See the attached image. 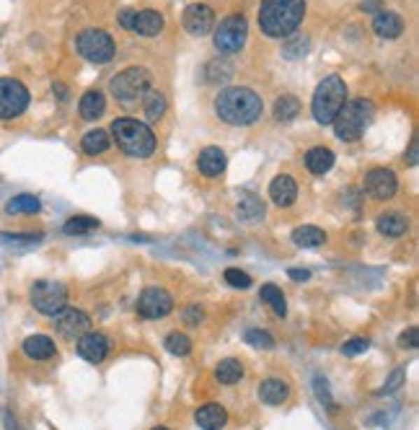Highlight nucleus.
I'll list each match as a JSON object with an SVG mask.
<instances>
[{"label": "nucleus", "mask_w": 419, "mask_h": 430, "mask_svg": "<svg viewBox=\"0 0 419 430\" xmlns=\"http://www.w3.org/2000/svg\"><path fill=\"white\" fill-rule=\"evenodd\" d=\"M262 96L251 88L243 86H231V88H222L220 94L215 96V112L220 117L222 122L228 125H254V122L262 117Z\"/></svg>", "instance_id": "f257e3e1"}, {"label": "nucleus", "mask_w": 419, "mask_h": 430, "mask_svg": "<svg viewBox=\"0 0 419 430\" xmlns=\"http://www.w3.org/2000/svg\"><path fill=\"white\" fill-rule=\"evenodd\" d=\"M306 16V0H262L259 29L272 39L295 34Z\"/></svg>", "instance_id": "f03ea898"}, {"label": "nucleus", "mask_w": 419, "mask_h": 430, "mask_svg": "<svg viewBox=\"0 0 419 430\" xmlns=\"http://www.w3.org/2000/svg\"><path fill=\"white\" fill-rule=\"evenodd\" d=\"M111 135L120 146L122 153L132 158H148L155 153V132L145 122H137L132 117H120L111 122Z\"/></svg>", "instance_id": "7ed1b4c3"}, {"label": "nucleus", "mask_w": 419, "mask_h": 430, "mask_svg": "<svg viewBox=\"0 0 419 430\" xmlns=\"http://www.w3.org/2000/svg\"><path fill=\"white\" fill-rule=\"evenodd\" d=\"M376 117V104L370 99H355V102H347L339 109V114L334 117V132L336 138L344 140V143H355L365 135V130L370 127V122Z\"/></svg>", "instance_id": "20e7f679"}, {"label": "nucleus", "mask_w": 419, "mask_h": 430, "mask_svg": "<svg viewBox=\"0 0 419 430\" xmlns=\"http://www.w3.org/2000/svg\"><path fill=\"white\" fill-rule=\"evenodd\" d=\"M344 104H347V83L339 76H329L318 83L313 102H311V112L318 125H332L334 117L339 114Z\"/></svg>", "instance_id": "39448f33"}, {"label": "nucleus", "mask_w": 419, "mask_h": 430, "mask_svg": "<svg viewBox=\"0 0 419 430\" xmlns=\"http://www.w3.org/2000/svg\"><path fill=\"white\" fill-rule=\"evenodd\" d=\"M109 91L117 102H135L140 96H145V91H150V73L145 68H137V65L125 68L111 78Z\"/></svg>", "instance_id": "423d86ee"}, {"label": "nucleus", "mask_w": 419, "mask_h": 430, "mask_svg": "<svg viewBox=\"0 0 419 430\" xmlns=\"http://www.w3.org/2000/svg\"><path fill=\"white\" fill-rule=\"evenodd\" d=\"M246 36H248V24L241 13H233V16L222 18L220 26L213 29L215 47H218L220 55H236V52H241L243 44H246Z\"/></svg>", "instance_id": "0eeeda50"}, {"label": "nucleus", "mask_w": 419, "mask_h": 430, "mask_svg": "<svg viewBox=\"0 0 419 430\" xmlns=\"http://www.w3.org/2000/svg\"><path fill=\"white\" fill-rule=\"evenodd\" d=\"M31 306L39 314L57 317L68 306V288L57 280H36L31 285Z\"/></svg>", "instance_id": "6e6552de"}, {"label": "nucleus", "mask_w": 419, "mask_h": 430, "mask_svg": "<svg viewBox=\"0 0 419 430\" xmlns=\"http://www.w3.org/2000/svg\"><path fill=\"white\" fill-rule=\"evenodd\" d=\"M76 47L80 57H86L88 62H96V65L109 62L114 57V52H117L114 39L104 29H86V32H80L76 39Z\"/></svg>", "instance_id": "1a4fd4ad"}, {"label": "nucleus", "mask_w": 419, "mask_h": 430, "mask_svg": "<svg viewBox=\"0 0 419 430\" xmlns=\"http://www.w3.org/2000/svg\"><path fill=\"white\" fill-rule=\"evenodd\" d=\"M31 102L29 88L16 78H0V120H16Z\"/></svg>", "instance_id": "9d476101"}, {"label": "nucleus", "mask_w": 419, "mask_h": 430, "mask_svg": "<svg viewBox=\"0 0 419 430\" xmlns=\"http://www.w3.org/2000/svg\"><path fill=\"white\" fill-rule=\"evenodd\" d=\"M135 309H137V317L155 321V319H163L171 314L173 296L166 288H145V291L140 293Z\"/></svg>", "instance_id": "9b49d317"}, {"label": "nucleus", "mask_w": 419, "mask_h": 430, "mask_svg": "<svg viewBox=\"0 0 419 430\" xmlns=\"http://www.w3.org/2000/svg\"><path fill=\"white\" fill-rule=\"evenodd\" d=\"M120 24L129 32H135L140 36H155L163 32V16L158 11H137V8H125L120 13Z\"/></svg>", "instance_id": "f8f14e48"}, {"label": "nucleus", "mask_w": 419, "mask_h": 430, "mask_svg": "<svg viewBox=\"0 0 419 430\" xmlns=\"http://www.w3.org/2000/svg\"><path fill=\"white\" fill-rule=\"evenodd\" d=\"M55 327L65 340H80L86 332H91V319L80 309H62L55 319Z\"/></svg>", "instance_id": "ddd939ff"}, {"label": "nucleus", "mask_w": 419, "mask_h": 430, "mask_svg": "<svg viewBox=\"0 0 419 430\" xmlns=\"http://www.w3.org/2000/svg\"><path fill=\"white\" fill-rule=\"evenodd\" d=\"M181 24H184V29H187L192 36H205L215 29V13L210 6H205V3H192V6H187V11H184Z\"/></svg>", "instance_id": "4468645a"}, {"label": "nucleus", "mask_w": 419, "mask_h": 430, "mask_svg": "<svg viewBox=\"0 0 419 430\" xmlns=\"http://www.w3.org/2000/svg\"><path fill=\"white\" fill-rule=\"evenodd\" d=\"M396 190H399V181H396V174L391 169H373L365 176V192H368L370 197L388 200L394 197Z\"/></svg>", "instance_id": "2eb2a0df"}, {"label": "nucleus", "mask_w": 419, "mask_h": 430, "mask_svg": "<svg viewBox=\"0 0 419 430\" xmlns=\"http://www.w3.org/2000/svg\"><path fill=\"white\" fill-rule=\"evenodd\" d=\"M78 355L83 358V361L88 363H101L106 355H109V340H106V335H101V332H86V335L78 340Z\"/></svg>", "instance_id": "dca6fc26"}, {"label": "nucleus", "mask_w": 419, "mask_h": 430, "mask_svg": "<svg viewBox=\"0 0 419 430\" xmlns=\"http://www.w3.org/2000/svg\"><path fill=\"white\" fill-rule=\"evenodd\" d=\"M269 197H272V202L277 207H290L295 202V197H298V184H295V179L287 176V174H280L269 184Z\"/></svg>", "instance_id": "f3484780"}, {"label": "nucleus", "mask_w": 419, "mask_h": 430, "mask_svg": "<svg viewBox=\"0 0 419 430\" xmlns=\"http://www.w3.org/2000/svg\"><path fill=\"white\" fill-rule=\"evenodd\" d=\"M225 164H228V158H225V151L222 148H205L197 158V169L199 174H205L207 179H215V176H220L225 172Z\"/></svg>", "instance_id": "a211bd4d"}, {"label": "nucleus", "mask_w": 419, "mask_h": 430, "mask_svg": "<svg viewBox=\"0 0 419 430\" xmlns=\"http://www.w3.org/2000/svg\"><path fill=\"white\" fill-rule=\"evenodd\" d=\"M373 32H376L381 39H396V36L404 34V21L402 16H396L394 11H381L373 18Z\"/></svg>", "instance_id": "6ab92c4d"}, {"label": "nucleus", "mask_w": 419, "mask_h": 430, "mask_svg": "<svg viewBox=\"0 0 419 430\" xmlns=\"http://www.w3.org/2000/svg\"><path fill=\"white\" fill-rule=\"evenodd\" d=\"M24 353L31 361H50V358L57 355V347L47 335H31L24 340Z\"/></svg>", "instance_id": "aec40b11"}, {"label": "nucleus", "mask_w": 419, "mask_h": 430, "mask_svg": "<svg viewBox=\"0 0 419 430\" xmlns=\"http://www.w3.org/2000/svg\"><path fill=\"white\" fill-rule=\"evenodd\" d=\"M239 218L243 223H259L264 218V202L254 195V192H241L239 197Z\"/></svg>", "instance_id": "412c9836"}, {"label": "nucleus", "mask_w": 419, "mask_h": 430, "mask_svg": "<svg viewBox=\"0 0 419 430\" xmlns=\"http://www.w3.org/2000/svg\"><path fill=\"white\" fill-rule=\"evenodd\" d=\"M194 420L202 430H220L228 422V412L220 405H205L194 412Z\"/></svg>", "instance_id": "4be33fe9"}, {"label": "nucleus", "mask_w": 419, "mask_h": 430, "mask_svg": "<svg viewBox=\"0 0 419 430\" xmlns=\"http://www.w3.org/2000/svg\"><path fill=\"white\" fill-rule=\"evenodd\" d=\"M259 396H262L264 405L277 407V405H283L285 399L290 396V387H287L283 379H267L264 384L259 387Z\"/></svg>", "instance_id": "5701e85b"}, {"label": "nucleus", "mask_w": 419, "mask_h": 430, "mask_svg": "<svg viewBox=\"0 0 419 430\" xmlns=\"http://www.w3.org/2000/svg\"><path fill=\"white\" fill-rule=\"evenodd\" d=\"M306 166H308L311 174H316V176H324V174H329V169L334 166V153L329 151V148H324V146L311 148L308 153H306Z\"/></svg>", "instance_id": "b1692460"}, {"label": "nucleus", "mask_w": 419, "mask_h": 430, "mask_svg": "<svg viewBox=\"0 0 419 430\" xmlns=\"http://www.w3.org/2000/svg\"><path fill=\"white\" fill-rule=\"evenodd\" d=\"M104 109H106V99H104L101 91H86V94L80 96V104H78V112L83 120H96V117H101Z\"/></svg>", "instance_id": "393cba45"}, {"label": "nucleus", "mask_w": 419, "mask_h": 430, "mask_svg": "<svg viewBox=\"0 0 419 430\" xmlns=\"http://www.w3.org/2000/svg\"><path fill=\"white\" fill-rule=\"evenodd\" d=\"M376 226H378V231L383 233V236H388V239H399V236L406 233L409 221H406L402 213H383L381 218H378Z\"/></svg>", "instance_id": "a878e982"}, {"label": "nucleus", "mask_w": 419, "mask_h": 430, "mask_svg": "<svg viewBox=\"0 0 419 430\" xmlns=\"http://www.w3.org/2000/svg\"><path fill=\"white\" fill-rule=\"evenodd\" d=\"M326 241V233L318 228V226H300L292 231V244L295 247H303V249H313V247H321Z\"/></svg>", "instance_id": "bb28decb"}, {"label": "nucleus", "mask_w": 419, "mask_h": 430, "mask_svg": "<svg viewBox=\"0 0 419 430\" xmlns=\"http://www.w3.org/2000/svg\"><path fill=\"white\" fill-rule=\"evenodd\" d=\"M215 379L225 384V387H233V384H239L243 379V366L241 361L236 358H225V361L218 363V368H215Z\"/></svg>", "instance_id": "cd10ccee"}, {"label": "nucleus", "mask_w": 419, "mask_h": 430, "mask_svg": "<svg viewBox=\"0 0 419 430\" xmlns=\"http://www.w3.org/2000/svg\"><path fill=\"white\" fill-rule=\"evenodd\" d=\"M109 148V132L106 130H88L86 135H83V140H80V151L86 155H99L104 153Z\"/></svg>", "instance_id": "c85d7f7f"}, {"label": "nucleus", "mask_w": 419, "mask_h": 430, "mask_svg": "<svg viewBox=\"0 0 419 430\" xmlns=\"http://www.w3.org/2000/svg\"><path fill=\"white\" fill-rule=\"evenodd\" d=\"M42 210V202L34 195H16L13 200L6 202V213L8 215H34Z\"/></svg>", "instance_id": "c756f323"}, {"label": "nucleus", "mask_w": 419, "mask_h": 430, "mask_svg": "<svg viewBox=\"0 0 419 430\" xmlns=\"http://www.w3.org/2000/svg\"><path fill=\"white\" fill-rule=\"evenodd\" d=\"M259 298H262V301H264L267 306H272L277 317H285V314H287V303H285V293L280 291L277 285H272V283L262 285V293H259Z\"/></svg>", "instance_id": "7c9ffc66"}, {"label": "nucleus", "mask_w": 419, "mask_h": 430, "mask_svg": "<svg viewBox=\"0 0 419 430\" xmlns=\"http://www.w3.org/2000/svg\"><path fill=\"white\" fill-rule=\"evenodd\" d=\"M298 112H300V102L295 99V96H280V99L274 102V109H272L274 120H277V122L295 120V117H298Z\"/></svg>", "instance_id": "2f4dec72"}, {"label": "nucleus", "mask_w": 419, "mask_h": 430, "mask_svg": "<svg viewBox=\"0 0 419 430\" xmlns=\"http://www.w3.org/2000/svg\"><path fill=\"white\" fill-rule=\"evenodd\" d=\"M143 109H145V117L148 120H161L163 112H166V96L161 91H145L143 96Z\"/></svg>", "instance_id": "473e14b6"}, {"label": "nucleus", "mask_w": 419, "mask_h": 430, "mask_svg": "<svg viewBox=\"0 0 419 430\" xmlns=\"http://www.w3.org/2000/svg\"><path fill=\"white\" fill-rule=\"evenodd\" d=\"M96 228H99V221L88 218V215H76V218H70L68 223L62 226L65 236H86V233L96 231Z\"/></svg>", "instance_id": "72a5a7b5"}, {"label": "nucleus", "mask_w": 419, "mask_h": 430, "mask_svg": "<svg viewBox=\"0 0 419 430\" xmlns=\"http://www.w3.org/2000/svg\"><path fill=\"white\" fill-rule=\"evenodd\" d=\"M166 350L176 355V358H184V355L192 353V340L187 335H181V332H171L166 337Z\"/></svg>", "instance_id": "f704fd0d"}, {"label": "nucleus", "mask_w": 419, "mask_h": 430, "mask_svg": "<svg viewBox=\"0 0 419 430\" xmlns=\"http://www.w3.org/2000/svg\"><path fill=\"white\" fill-rule=\"evenodd\" d=\"M42 241V233H0V244L8 247H36Z\"/></svg>", "instance_id": "c9c22d12"}, {"label": "nucleus", "mask_w": 419, "mask_h": 430, "mask_svg": "<svg viewBox=\"0 0 419 430\" xmlns=\"http://www.w3.org/2000/svg\"><path fill=\"white\" fill-rule=\"evenodd\" d=\"M246 342L251 347H264V350H269V347H274V337L269 332H264V329H248Z\"/></svg>", "instance_id": "e433bc0d"}, {"label": "nucleus", "mask_w": 419, "mask_h": 430, "mask_svg": "<svg viewBox=\"0 0 419 430\" xmlns=\"http://www.w3.org/2000/svg\"><path fill=\"white\" fill-rule=\"evenodd\" d=\"M222 277H225V283L233 285V288H248V285H251V277H248L243 270H236V267H228V270L222 272Z\"/></svg>", "instance_id": "4c0bfd02"}, {"label": "nucleus", "mask_w": 419, "mask_h": 430, "mask_svg": "<svg viewBox=\"0 0 419 430\" xmlns=\"http://www.w3.org/2000/svg\"><path fill=\"white\" fill-rule=\"evenodd\" d=\"M308 47V36H292L290 42H285V57H300L306 55Z\"/></svg>", "instance_id": "58836bf2"}, {"label": "nucleus", "mask_w": 419, "mask_h": 430, "mask_svg": "<svg viewBox=\"0 0 419 430\" xmlns=\"http://www.w3.org/2000/svg\"><path fill=\"white\" fill-rule=\"evenodd\" d=\"M370 347V340L368 337H352L350 342H344L342 345V353L344 355H360V353H365V350H368Z\"/></svg>", "instance_id": "ea45409f"}, {"label": "nucleus", "mask_w": 419, "mask_h": 430, "mask_svg": "<svg viewBox=\"0 0 419 430\" xmlns=\"http://www.w3.org/2000/svg\"><path fill=\"white\" fill-rule=\"evenodd\" d=\"M316 394H318V399H321V405H326L329 410H336L334 407V399H332V394H329V384H326V379L324 376H316Z\"/></svg>", "instance_id": "a19ab883"}, {"label": "nucleus", "mask_w": 419, "mask_h": 430, "mask_svg": "<svg viewBox=\"0 0 419 430\" xmlns=\"http://www.w3.org/2000/svg\"><path fill=\"white\" fill-rule=\"evenodd\" d=\"M404 379H406V373H404V368H396L394 373H391V379H388V384H385V387L381 389L378 394H394L396 389H399V387H402V384H404Z\"/></svg>", "instance_id": "79ce46f5"}, {"label": "nucleus", "mask_w": 419, "mask_h": 430, "mask_svg": "<svg viewBox=\"0 0 419 430\" xmlns=\"http://www.w3.org/2000/svg\"><path fill=\"white\" fill-rule=\"evenodd\" d=\"M417 329L409 327L406 332H402V337H399V347H417Z\"/></svg>", "instance_id": "37998d69"}, {"label": "nucleus", "mask_w": 419, "mask_h": 430, "mask_svg": "<svg viewBox=\"0 0 419 430\" xmlns=\"http://www.w3.org/2000/svg\"><path fill=\"white\" fill-rule=\"evenodd\" d=\"M202 317H205V311L199 309V306H189V309L184 311V319H187V324H199V321H202Z\"/></svg>", "instance_id": "c03bdc74"}, {"label": "nucleus", "mask_w": 419, "mask_h": 430, "mask_svg": "<svg viewBox=\"0 0 419 430\" xmlns=\"http://www.w3.org/2000/svg\"><path fill=\"white\" fill-rule=\"evenodd\" d=\"M287 275H290L295 283H306L311 277V270H295V267H292V270H287Z\"/></svg>", "instance_id": "a18cd8bd"}, {"label": "nucleus", "mask_w": 419, "mask_h": 430, "mask_svg": "<svg viewBox=\"0 0 419 430\" xmlns=\"http://www.w3.org/2000/svg\"><path fill=\"white\" fill-rule=\"evenodd\" d=\"M417 151H419V146H417V138H411L409 153L404 155V158H406V164H409V166H417Z\"/></svg>", "instance_id": "49530a36"}, {"label": "nucleus", "mask_w": 419, "mask_h": 430, "mask_svg": "<svg viewBox=\"0 0 419 430\" xmlns=\"http://www.w3.org/2000/svg\"><path fill=\"white\" fill-rule=\"evenodd\" d=\"M3 420H6V428H8V430H18L16 420H13V415H10V412H3Z\"/></svg>", "instance_id": "de8ad7c7"}, {"label": "nucleus", "mask_w": 419, "mask_h": 430, "mask_svg": "<svg viewBox=\"0 0 419 430\" xmlns=\"http://www.w3.org/2000/svg\"><path fill=\"white\" fill-rule=\"evenodd\" d=\"M378 0H362V11H376Z\"/></svg>", "instance_id": "09e8293b"}, {"label": "nucleus", "mask_w": 419, "mask_h": 430, "mask_svg": "<svg viewBox=\"0 0 419 430\" xmlns=\"http://www.w3.org/2000/svg\"><path fill=\"white\" fill-rule=\"evenodd\" d=\"M55 91H57V96H60V99H65V86H62V83H55Z\"/></svg>", "instance_id": "8fccbe9b"}, {"label": "nucleus", "mask_w": 419, "mask_h": 430, "mask_svg": "<svg viewBox=\"0 0 419 430\" xmlns=\"http://www.w3.org/2000/svg\"><path fill=\"white\" fill-rule=\"evenodd\" d=\"M153 430H169V428H153Z\"/></svg>", "instance_id": "3c124183"}]
</instances>
